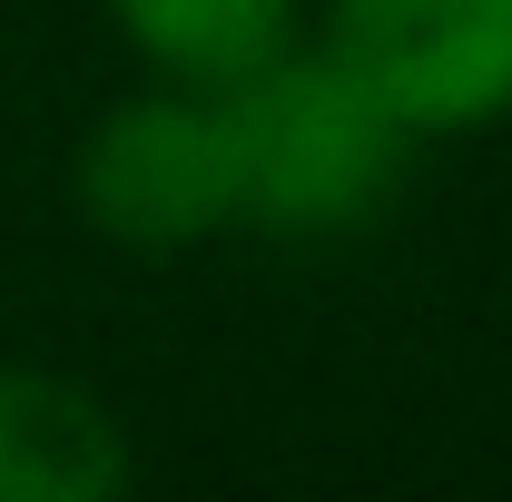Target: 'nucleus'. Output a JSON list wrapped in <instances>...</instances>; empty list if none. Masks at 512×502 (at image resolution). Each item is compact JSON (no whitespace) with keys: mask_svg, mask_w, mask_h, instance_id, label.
<instances>
[{"mask_svg":"<svg viewBox=\"0 0 512 502\" xmlns=\"http://www.w3.org/2000/svg\"><path fill=\"white\" fill-rule=\"evenodd\" d=\"M237 128V217L276 237H345L384 217V197L404 178V128L325 60V50H276L247 79L217 89Z\"/></svg>","mask_w":512,"mask_h":502,"instance_id":"obj_1","label":"nucleus"},{"mask_svg":"<svg viewBox=\"0 0 512 502\" xmlns=\"http://www.w3.org/2000/svg\"><path fill=\"white\" fill-rule=\"evenodd\" d=\"M79 217L138 256H178L217 227H237V128L217 89H138L79 138Z\"/></svg>","mask_w":512,"mask_h":502,"instance_id":"obj_2","label":"nucleus"},{"mask_svg":"<svg viewBox=\"0 0 512 502\" xmlns=\"http://www.w3.org/2000/svg\"><path fill=\"white\" fill-rule=\"evenodd\" d=\"M316 50L404 138L512 119V0H335Z\"/></svg>","mask_w":512,"mask_h":502,"instance_id":"obj_3","label":"nucleus"},{"mask_svg":"<svg viewBox=\"0 0 512 502\" xmlns=\"http://www.w3.org/2000/svg\"><path fill=\"white\" fill-rule=\"evenodd\" d=\"M128 473V424L89 384L0 365V502H119Z\"/></svg>","mask_w":512,"mask_h":502,"instance_id":"obj_4","label":"nucleus"},{"mask_svg":"<svg viewBox=\"0 0 512 502\" xmlns=\"http://www.w3.org/2000/svg\"><path fill=\"white\" fill-rule=\"evenodd\" d=\"M109 20L158 79L188 89H227L296 40V0H109Z\"/></svg>","mask_w":512,"mask_h":502,"instance_id":"obj_5","label":"nucleus"}]
</instances>
